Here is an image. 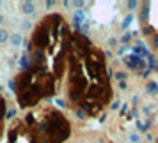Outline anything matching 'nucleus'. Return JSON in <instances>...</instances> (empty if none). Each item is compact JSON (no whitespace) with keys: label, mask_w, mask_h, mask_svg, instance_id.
<instances>
[{"label":"nucleus","mask_w":158,"mask_h":143,"mask_svg":"<svg viewBox=\"0 0 158 143\" xmlns=\"http://www.w3.org/2000/svg\"><path fill=\"white\" fill-rule=\"evenodd\" d=\"M66 71L68 99L80 117L94 115L105 108L110 99V88L103 53L78 32L69 36Z\"/></svg>","instance_id":"nucleus-1"},{"label":"nucleus","mask_w":158,"mask_h":143,"mask_svg":"<svg viewBox=\"0 0 158 143\" xmlns=\"http://www.w3.org/2000/svg\"><path fill=\"white\" fill-rule=\"evenodd\" d=\"M71 30L57 13L43 16L27 41V65L32 71L50 74L60 81L66 72V58Z\"/></svg>","instance_id":"nucleus-2"},{"label":"nucleus","mask_w":158,"mask_h":143,"mask_svg":"<svg viewBox=\"0 0 158 143\" xmlns=\"http://www.w3.org/2000/svg\"><path fill=\"white\" fill-rule=\"evenodd\" d=\"M23 122L32 143H64L71 134L68 118L53 106L32 108L25 113Z\"/></svg>","instance_id":"nucleus-3"},{"label":"nucleus","mask_w":158,"mask_h":143,"mask_svg":"<svg viewBox=\"0 0 158 143\" xmlns=\"http://www.w3.org/2000/svg\"><path fill=\"white\" fill-rule=\"evenodd\" d=\"M59 81L50 74L32 71L29 67H23L13 79V90L16 95V102L20 108H36L41 101L52 97L57 92Z\"/></svg>","instance_id":"nucleus-4"},{"label":"nucleus","mask_w":158,"mask_h":143,"mask_svg":"<svg viewBox=\"0 0 158 143\" xmlns=\"http://www.w3.org/2000/svg\"><path fill=\"white\" fill-rule=\"evenodd\" d=\"M6 143H32L23 118L13 120V124L7 129V134H6Z\"/></svg>","instance_id":"nucleus-5"},{"label":"nucleus","mask_w":158,"mask_h":143,"mask_svg":"<svg viewBox=\"0 0 158 143\" xmlns=\"http://www.w3.org/2000/svg\"><path fill=\"white\" fill-rule=\"evenodd\" d=\"M6 118H7V101L4 95V90L0 88V140L6 133Z\"/></svg>","instance_id":"nucleus-6"},{"label":"nucleus","mask_w":158,"mask_h":143,"mask_svg":"<svg viewBox=\"0 0 158 143\" xmlns=\"http://www.w3.org/2000/svg\"><path fill=\"white\" fill-rule=\"evenodd\" d=\"M148 92L149 94H158V85L155 83V81H149V83H148Z\"/></svg>","instance_id":"nucleus-7"},{"label":"nucleus","mask_w":158,"mask_h":143,"mask_svg":"<svg viewBox=\"0 0 158 143\" xmlns=\"http://www.w3.org/2000/svg\"><path fill=\"white\" fill-rule=\"evenodd\" d=\"M131 141H135V143H139V136H137V134H133V136H131Z\"/></svg>","instance_id":"nucleus-8"},{"label":"nucleus","mask_w":158,"mask_h":143,"mask_svg":"<svg viewBox=\"0 0 158 143\" xmlns=\"http://www.w3.org/2000/svg\"><path fill=\"white\" fill-rule=\"evenodd\" d=\"M155 48H158V36L155 37Z\"/></svg>","instance_id":"nucleus-9"}]
</instances>
